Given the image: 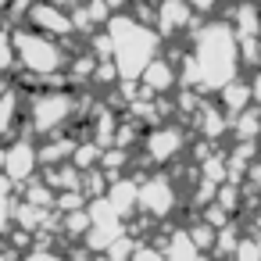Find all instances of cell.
Returning <instances> with one entry per match:
<instances>
[{
  "mask_svg": "<svg viewBox=\"0 0 261 261\" xmlns=\"http://www.w3.org/2000/svg\"><path fill=\"white\" fill-rule=\"evenodd\" d=\"M0 68H8V40H4V33H0Z\"/></svg>",
  "mask_w": 261,
  "mask_h": 261,
  "instance_id": "2",
  "label": "cell"
},
{
  "mask_svg": "<svg viewBox=\"0 0 261 261\" xmlns=\"http://www.w3.org/2000/svg\"><path fill=\"white\" fill-rule=\"evenodd\" d=\"M18 54H22V61H25L29 68H36V72H50V68L61 65L58 47H54L50 40H43L40 33H33V36H18Z\"/></svg>",
  "mask_w": 261,
  "mask_h": 261,
  "instance_id": "1",
  "label": "cell"
}]
</instances>
